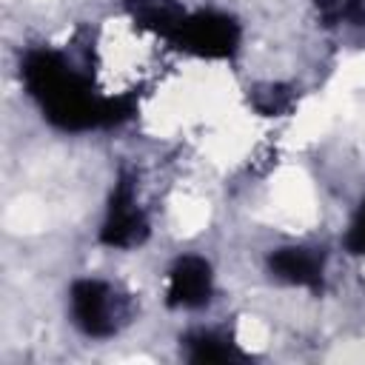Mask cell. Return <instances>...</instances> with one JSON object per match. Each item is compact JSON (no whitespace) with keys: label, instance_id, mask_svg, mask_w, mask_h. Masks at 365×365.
<instances>
[{"label":"cell","instance_id":"obj_1","mask_svg":"<svg viewBox=\"0 0 365 365\" xmlns=\"http://www.w3.org/2000/svg\"><path fill=\"white\" fill-rule=\"evenodd\" d=\"M20 77L43 117L60 131H91L125 123L134 114L131 94H103L91 77L71 66L63 51L31 48L20 63Z\"/></svg>","mask_w":365,"mask_h":365},{"label":"cell","instance_id":"obj_2","mask_svg":"<svg viewBox=\"0 0 365 365\" xmlns=\"http://www.w3.org/2000/svg\"><path fill=\"white\" fill-rule=\"evenodd\" d=\"M71 322L91 339H108L134 317V297L114 282L83 277L68 291Z\"/></svg>","mask_w":365,"mask_h":365},{"label":"cell","instance_id":"obj_3","mask_svg":"<svg viewBox=\"0 0 365 365\" xmlns=\"http://www.w3.org/2000/svg\"><path fill=\"white\" fill-rule=\"evenodd\" d=\"M168 43L194 57L228 60L240 48V23L225 11H185Z\"/></svg>","mask_w":365,"mask_h":365},{"label":"cell","instance_id":"obj_4","mask_svg":"<svg viewBox=\"0 0 365 365\" xmlns=\"http://www.w3.org/2000/svg\"><path fill=\"white\" fill-rule=\"evenodd\" d=\"M148 237V217L137 202V188L131 174H120L108 197L106 220L100 228V242L108 248H134Z\"/></svg>","mask_w":365,"mask_h":365},{"label":"cell","instance_id":"obj_5","mask_svg":"<svg viewBox=\"0 0 365 365\" xmlns=\"http://www.w3.org/2000/svg\"><path fill=\"white\" fill-rule=\"evenodd\" d=\"M211 294H214V274H211L208 259H202L197 254H185L171 265L168 282H165V305L168 308L194 311V308L208 305Z\"/></svg>","mask_w":365,"mask_h":365},{"label":"cell","instance_id":"obj_6","mask_svg":"<svg viewBox=\"0 0 365 365\" xmlns=\"http://www.w3.org/2000/svg\"><path fill=\"white\" fill-rule=\"evenodd\" d=\"M268 271L279 282L319 294L322 282H325V254L319 248H308V245H282V248L271 251Z\"/></svg>","mask_w":365,"mask_h":365},{"label":"cell","instance_id":"obj_7","mask_svg":"<svg viewBox=\"0 0 365 365\" xmlns=\"http://www.w3.org/2000/svg\"><path fill=\"white\" fill-rule=\"evenodd\" d=\"M185 348V359L188 362H234L242 359V351L222 334L217 331H191L182 339Z\"/></svg>","mask_w":365,"mask_h":365},{"label":"cell","instance_id":"obj_8","mask_svg":"<svg viewBox=\"0 0 365 365\" xmlns=\"http://www.w3.org/2000/svg\"><path fill=\"white\" fill-rule=\"evenodd\" d=\"M251 106L265 117L288 114L294 106V91L288 86H259L251 91Z\"/></svg>","mask_w":365,"mask_h":365},{"label":"cell","instance_id":"obj_9","mask_svg":"<svg viewBox=\"0 0 365 365\" xmlns=\"http://www.w3.org/2000/svg\"><path fill=\"white\" fill-rule=\"evenodd\" d=\"M345 248L351 251V254H365V200L359 202V208H356V214H354V220H351V225H348V234H345Z\"/></svg>","mask_w":365,"mask_h":365},{"label":"cell","instance_id":"obj_10","mask_svg":"<svg viewBox=\"0 0 365 365\" xmlns=\"http://www.w3.org/2000/svg\"><path fill=\"white\" fill-rule=\"evenodd\" d=\"M317 3H319L322 9H331V11H334V9H339L345 0H317Z\"/></svg>","mask_w":365,"mask_h":365}]
</instances>
